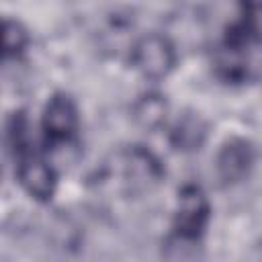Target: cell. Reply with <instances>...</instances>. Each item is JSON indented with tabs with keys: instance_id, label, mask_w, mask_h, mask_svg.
<instances>
[{
	"instance_id": "cell-3",
	"label": "cell",
	"mask_w": 262,
	"mask_h": 262,
	"mask_svg": "<svg viewBox=\"0 0 262 262\" xmlns=\"http://www.w3.org/2000/svg\"><path fill=\"white\" fill-rule=\"evenodd\" d=\"M209 217H211V205L203 188L194 184H186L178 192V205L174 213V233L182 239L194 242L205 233L209 225Z\"/></svg>"
},
{
	"instance_id": "cell-1",
	"label": "cell",
	"mask_w": 262,
	"mask_h": 262,
	"mask_svg": "<svg viewBox=\"0 0 262 262\" xmlns=\"http://www.w3.org/2000/svg\"><path fill=\"white\" fill-rule=\"evenodd\" d=\"M6 143L14 162V174L23 188L37 201H49L55 194L57 176L43 154L35 149V143L29 135V119L23 111L8 117Z\"/></svg>"
},
{
	"instance_id": "cell-7",
	"label": "cell",
	"mask_w": 262,
	"mask_h": 262,
	"mask_svg": "<svg viewBox=\"0 0 262 262\" xmlns=\"http://www.w3.org/2000/svg\"><path fill=\"white\" fill-rule=\"evenodd\" d=\"M29 43V35H27V29L16 23V20H10V18H4L2 23V47H4V57H16L25 51Z\"/></svg>"
},
{
	"instance_id": "cell-5",
	"label": "cell",
	"mask_w": 262,
	"mask_h": 262,
	"mask_svg": "<svg viewBox=\"0 0 262 262\" xmlns=\"http://www.w3.org/2000/svg\"><path fill=\"white\" fill-rule=\"evenodd\" d=\"M262 43V2H250L239 6V16L227 27L221 47L248 53L250 47Z\"/></svg>"
},
{
	"instance_id": "cell-8",
	"label": "cell",
	"mask_w": 262,
	"mask_h": 262,
	"mask_svg": "<svg viewBox=\"0 0 262 262\" xmlns=\"http://www.w3.org/2000/svg\"><path fill=\"white\" fill-rule=\"evenodd\" d=\"M135 117L145 127H156L166 119V102L160 94H147L135 104Z\"/></svg>"
},
{
	"instance_id": "cell-6",
	"label": "cell",
	"mask_w": 262,
	"mask_h": 262,
	"mask_svg": "<svg viewBox=\"0 0 262 262\" xmlns=\"http://www.w3.org/2000/svg\"><path fill=\"white\" fill-rule=\"evenodd\" d=\"M254 164V147L246 139H229L217 154V172L225 182H239Z\"/></svg>"
},
{
	"instance_id": "cell-2",
	"label": "cell",
	"mask_w": 262,
	"mask_h": 262,
	"mask_svg": "<svg viewBox=\"0 0 262 262\" xmlns=\"http://www.w3.org/2000/svg\"><path fill=\"white\" fill-rule=\"evenodd\" d=\"M80 129V115L74 98L66 92H55L41 117V131H43V143L45 149H57L74 143Z\"/></svg>"
},
{
	"instance_id": "cell-9",
	"label": "cell",
	"mask_w": 262,
	"mask_h": 262,
	"mask_svg": "<svg viewBox=\"0 0 262 262\" xmlns=\"http://www.w3.org/2000/svg\"><path fill=\"white\" fill-rule=\"evenodd\" d=\"M174 135L178 139V145L182 147H194L201 143L203 135H205V127L199 123V117H188L184 121H178L176 129H174Z\"/></svg>"
},
{
	"instance_id": "cell-4",
	"label": "cell",
	"mask_w": 262,
	"mask_h": 262,
	"mask_svg": "<svg viewBox=\"0 0 262 262\" xmlns=\"http://www.w3.org/2000/svg\"><path fill=\"white\" fill-rule=\"evenodd\" d=\"M131 63L141 76L149 80H160L168 76L176 63L174 45L164 35H143L131 49Z\"/></svg>"
}]
</instances>
